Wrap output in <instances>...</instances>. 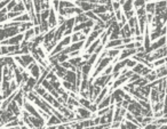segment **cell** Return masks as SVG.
Instances as JSON below:
<instances>
[{"label": "cell", "mask_w": 167, "mask_h": 129, "mask_svg": "<svg viewBox=\"0 0 167 129\" xmlns=\"http://www.w3.org/2000/svg\"><path fill=\"white\" fill-rule=\"evenodd\" d=\"M35 37V26L30 30H27V32H24V40L23 41H31L33 38Z\"/></svg>", "instance_id": "17"}, {"label": "cell", "mask_w": 167, "mask_h": 129, "mask_svg": "<svg viewBox=\"0 0 167 129\" xmlns=\"http://www.w3.org/2000/svg\"><path fill=\"white\" fill-rule=\"evenodd\" d=\"M144 129H159V126L157 125V123L152 122V123H149V125L144 126Z\"/></svg>", "instance_id": "38"}, {"label": "cell", "mask_w": 167, "mask_h": 129, "mask_svg": "<svg viewBox=\"0 0 167 129\" xmlns=\"http://www.w3.org/2000/svg\"><path fill=\"white\" fill-rule=\"evenodd\" d=\"M145 10L148 14H156V1H150L145 5Z\"/></svg>", "instance_id": "18"}, {"label": "cell", "mask_w": 167, "mask_h": 129, "mask_svg": "<svg viewBox=\"0 0 167 129\" xmlns=\"http://www.w3.org/2000/svg\"><path fill=\"white\" fill-rule=\"evenodd\" d=\"M72 43H79V41H85L87 39V35H84V32H73L71 35Z\"/></svg>", "instance_id": "14"}, {"label": "cell", "mask_w": 167, "mask_h": 129, "mask_svg": "<svg viewBox=\"0 0 167 129\" xmlns=\"http://www.w3.org/2000/svg\"><path fill=\"white\" fill-rule=\"evenodd\" d=\"M136 61L133 60V58H128V61H127V68L128 69H133L134 66H136Z\"/></svg>", "instance_id": "35"}, {"label": "cell", "mask_w": 167, "mask_h": 129, "mask_svg": "<svg viewBox=\"0 0 167 129\" xmlns=\"http://www.w3.org/2000/svg\"><path fill=\"white\" fill-rule=\"evenodd\" d=\"M123 12L124 13H126V12H128V10H133L134 9V0H127L126 2H125V5H123Z\"/></svg>", "instance_id": "21"}, {"label": "cell", "mask_w": 167, "mask_h": 129, "mask_svg": "<svg viewBox=\"0 0 167 129\" xmlns=\"http://www.w3.org/2000/svg\"><path fill=\"white\" fill-rule=\"evenodd\" d=\"M27 70L30 72L31 77L35 78L37 80H39V78L41 77V69H40V65H39L37 62L32 63L31 65H29Z\"/></svg>", "instance_id": "3"}, {"label": "cell", "mask_w": 167, "mask_h": 129, "mask_svg": "<svg viewBox=\"0 0 167 129\" xmlns=\"http://www.w3.org/2000/svg\"><path fill=\"white\" fill-rule=\"evenodd\" d=\"M145 1H147V2H150V1H152V0H145Z\"/></svg>", "instance_id": "45"}, {"label": "cell", "mask_w": 167, "mask_h": 129, "mask_svg": "<svg viewBox=\"0 0 167 129\" xmlns=\"http://www.w3.org/2000/svg\"><path fill=\"white\" fill-rule=\"evenodd\" d=\"M52 85H53L55 90H59L62 87V82H60V80H57V81H55V82H52Z\"/></svg>", "instance_id": "39"}, {"label": "cell", "mask_w": 167, "mask_h": 129, "mask_svg": "<svg viewBox=\"0 0 167 129\" xmlns=\"http://www.w3.org/2000/svg\"><path fill=\"white\" fill-rule=\"evenodd\" d=\"M7 19H8V16H7V15H0V22H1V24H4Z\"/></svg>", "instance_id": "42"}, {"label": "cell", "mask_w": 167, "mask_h": 129, "mask_svg": "<svg viewBox=\"0 0 167 129\" xmlns=\"http://www.w3.org/2000/svg\"><path fill=\"white\" fill-rule=\"evenodd\" d=\"M87 21H89V18H88V16L85 14V13L79 14V15H77V16H76V24H79V23H86Z\"/></svg>", "instance_id": "23"}, {"label": "cell", "mask_w": 167, "mask_h": 129, "mask_svg": "<svg viewBox=\"0 0 167 129\" xmlns=\"http://www.w3.org/2000/svg\"><path fill=\"white\" fill-rule=\"evenodd\" d=\"M93 12H94L96 15L104 14V13H109V12H108V7H106V5H97L96 7L93 9Z\"/></svg>", "instance_id": "20"}, {"label": "cell", "mask_w": 167, "mask_h": 129, "mask_svg": "<svg viewBox=\"0 0 167 129\" xmlns=\"http://www.w3.org/2000/svg\"><path fill=\"white\" fill-rule=\"evenodd\" d=\"M43 98H44L46 102H48L49 104H53V102L55 101V99H56V98H55V97H54L53 95L51 94L49 92H47V93H46V94L43 96Z\"/></svg>", "instance_id": "30"}, {"label": "cell", "mask_w": 167, "mask_h": 129, "mask_svg": "<svg viewBox=\"0 0 167 129\" xmlns=\"http://www.w3.org/2000/svg\"><path fill=\"white\" fill-rule=\"evenodd\" d=\"M9 55V50H8V46H1V56H7Z\"/></svg>", "instance_id": "36"}, {"label": "cell", "mask_w": 167, "mask_h": 129, "mask_svg": "<svg viewBox=\"0 0 167 129\" xmlns=\"http://www.w3.org/2000/svg\"><path fill=\"white\" fill-rule=\"evenodd\" d=\"M65 22H67L65 16H63V15H59V16H57V23H59V26L62 25V24H65Z\"/></svg>", "instance_id": "37"}, {"label": "cell", "mask_w": 167, "mask_h": 129, "mask_svg": "<svg viewBox=\"0 0 167 129\" xmlns=\"http://www.w3.org/2000/svg\"><path fill=\"white\" fill-rule=\"evenodd\" d=\"M128 25L131 26V27H135L136 25H139V18H137V16H134V17L129 18L128 19Z\"/></svg>", "instance_id": "32"}, {"label": "cell", "mask_w": 167, "mask_h": 129, "mask_svg": "<svg viewBox=\"0 0 167 129\" xmlns=\"http://www.w3.org/2000/svg\"><path fill=\"white\" fill-rule=\"evenodd\" d=\"M20 33V27L18 26H6L1 29V38L0 40L4 41L6 39H9L12 37H15Z\"/></svg>", "instance_id": "1"}, {"label": "cell", "mask_w": 167, "mask_h": 129, "mask_svg": "<svg viewBox=\"0 0 167 129\" xmlns=\"http://www.w3.org/2000/svg\"><path fill=\"white\" fill-rule=\"evenodd\" d=\"M76 113L79 114L81 117L82 120H86V119H92L93 117V113L88 110L87 107H84V106H79V107H76Z\"/></svg>", "instance_id": "4"}, {"label": "cell", "mask_w": 167, "mask_h": 129, "mask_svg": "<svg viewBox=\"0 0 167 129\" xmlns=\"http://www.w3.org/2000/svg\"><path fill=\"white\" fill-rule=\"evenodd\" d=\"M124 45L123 39H117V40H109L108 43L106 45V50L108 49H118L120 46Z\"/></svg>", "instance_id": "9"}, {"label": "cell", "mask_w": 167, "mask_h": 129, "mask_svg": "<svg viewBox=\"0 0 167 129\" xmlns=\"http://www.w3.org/2000/svg\"><path fill=\"white\" fill-rule=\"evenodd\" d=\"M63 80H67V81H69L72 85L76 86V84H77V72L76 71H72V70H68V72H67V74H65V77H64Z\"/></svg>", "instance_id": "8"}, {"label": "cell", "mask_w": 167, "mask_h": 129, "mask_svg": "<svg viewBox=\"0 0 167 129\" xmlns=\"http://www.w3.org/2000/svg\"><path fill=\"white\" fill-rule=\"evenodd\" d=\"M157 1H167V0H157Z\"/></svg>", "instance_id": "44"}, {"label": "cell", "mask_w": 167, "mask_h": 129, "mask_svg": "<svg viewBox=\"0 0 167 129\" xmlns=\"http://www.w3.org/2000/svg\"><path fill=\"white\" fill-rule=\"evenodd\" d=\"M35 26L33 22H25V23H22L20 26V33H23V32H27V30L32 29Z\"/></svg>", "instance_id": "19"}, {"label": "cell", "mask_w": 167, "mask_h": 129, "mask_svg": "<svg viewBox=\"0 0 167 129\" xmlns=\"http://www.w3.org/2000/svg\"><path fill=\"white\" fill-rule=\"evenodd\" d=\"M145 78H147V80H148L149 82H153V81H156V80L158 79L156 70H152V72H151V73H149V74H148V76H147Z\"/></svg>", "instance_id": "29"}, {"label": "cell", "mask_w": 167, "mask_h": 129, "mask_svg": "<svg viewBox=\"0 0 167 129\" xmlns=\"http://www.w3.org/2000/svg\"><path fill=\"white\" fill-rule=\"evenodd\" d=\"M114 0H100V5H109L111 4Z\"/></svg>", "instance_id": "43"}, {"label": "cell", "mask_w": 167, "mask_h": 129, "mask_svg": "<svg viewBox=\"0 0 167 129\" xmlns=\"http://www.w3.org/2000/svg\"><path fill=\"white\" fill-rule=\"evenodd\" d=\"M150 102L151 103H153V102H160V93H159L158 90V87L152 88L151 94H150Z\"/></svg>", "instance_id": "15"}, {"label": "cell", "mask_w": 167, "mask_h": 129, "mask_svg": "<svg viewBox=\"0 0 167 129\" xmlns=\"http://www.w3.org/2000/svg\"><path fill=\"white\" fill-rule=\"evenodd\" d=\"M101 43H102V41H101V38H98L96 41H94V43H92V45L88 47L87 49H86V53H87V54H89V55L94 54V53H95V50L97 49V47H98Z\"/></svg>", "instance_id": "16"}, {"label": "cell", "mask_w": 167, "mask_h": 129, "mask_svg": "<svg viewBox=\"0 0 167 129\" xmlns=\"http://www.w3.org/2000/svg\"><path fill=\"white\" fill-rule=\"evenodd\" d=\"M147 14H148V13H147V10H145V6H144V7H141V8L136 9V16H137V17L145 16Z\"/></svg>", "instance_id": "33"}, {"label": "cell", "mask_w": 167, "mask_h": 129, "mask_svg": "<svg viewBox=\"0 0 167 129\" xmlns=\"http://www.w3.org/2000/svg\"><path fill=\"white\" fill-rule=\"evenodd\" d=\"M41 86L44 87L47 92H49V93H52V92L54 90V87H53V85H52V82H51L49 80H47V79H45L44 81H43Z\"/></svg>", "instance_id": "24"}, {"label": "cell", "mask_w": 167, "mask_h": 129, "mask_svg": "<svg viewBox=\"0 0 167 129\" xmlns=\"http://www.w3.org/2000/svg\"><path fill=\"white\" fill-rule=\"evenodd\" d=\"M145 5H147V1L145 0H134V8L135 9L144 7Z\"/></svg>", "instance_id": "31"}, {"label": "cell", "mask_w": 167, "mask_h": 129, "mask_svg": "<svg viewBox=\"0 0 167 129\" xmlns=\"http://www.w3.org/2000/svg\"><path fill=\"white\" fill-rule=\"evenodd\" d=\"M120 35H121V39H126V38H132V29L131 26L128 25V23L126 25H124L120 30Z\"/></svg>", "instance_id": "12"}, {"label": "cell", "mask_w": 167, "mask_h": 129, "mask_svg": "<svg viewBox=\"0 0 167 129\" xmlns=\"http://www.w3.org/2000/svg\"><path fill=\"white\" fill-rule=\"evenodd\" d=\"M126 82H128V78L126 77V74H120V77L118 78V79H116L114 82V85H112V89H117V88H120L121 85H126Z\"/></svg>", "instance_id": "10"}, {"label": "cell", "mask_w": 167, "mask_h": 129, "mask_svg": "<svg viewBox=\"0 0 167 129\" xmlns=\"http://www.w3.org/2000/svg\"><path fill=\"white\" fill-rule=\"evenodd\" d=\"M56 29H57V27H53V29H51V30H49L47 33H45L44 43H43L44 47L48 46V45L52 43V41H54V39H55V32H56Z\"/></svg>", "instance_id": "5"}, {"label": "cell", "mask_w": 167, "mask_h": 129, "mask_svg": "<svg viewBox=\"0 0 167 129\" xmlns=\"http://www.w3.org/2000/svg\"><path fill=\"white\" fill-rule=\"evenodd\" d=\"M74 2L73 0H61V5H60V8H72L74 7Z\"/></svg>", "instance_id": "22"}, {"label": "cell", "mask_w": 167, "mask_h": 129, "mask_svg": "<svg viewBox=\"0 0 167 129\" xmlns=\"http://www.w3.org/2000/svg\"><path fill=\"white\" fill-rule=\"evenodd\" d=\"M65 30H67V25H65V24H62V25L57 26L56 32H55V39H54L56 43H60L62 39L64 38V32H65Z\"/></svg>", "instance_id": "7"}, {"label": "cell", "mask_w": 167, "mask_h": 129, "mask_svg": "<svg viewBox=\"0 0 167 129\" xmlns=\"http://www.w3.org/2000/svg\"><path fill=\"white\" fill-rule=\"evenodd\" d=\"M80 53H81V50H76V52H72L69 55L70 57H78V55H80Z\"/></svg>", "instance_id": "41"}, {"label": "cell", "mask_w": 167, "mask_h": 129, "mask_svg": "<svg viewBox=\"0 0 167 129\" xmlns=\"http://www.w3.org/2000/svg\"><path fill=\"white\" fill-rule=\"evenodd\" d=\"M112 6H114V12H116V10H119V9L121 8V5H120L119 1H114V2H112Z\"/></svg>", "instance_id": "40"}, {"label": "cell", "mask_w": 167, "mask_h": 129, "mask_svg": "<svg viewBox=\"0 0 167 129\" xmlns=\"http://www.w3.org/2000/svg\"><path fill=\"white\" fill-rule=\"evenodd\" d=\"M79 103L81 106H84V107H87L89 109V106L92 105V102H90V99H88V98H84V97H79Z\"/></svg>", "instance_id": "28"}, {"label": "cell", "mask_w": 167, "mask_h": 129, "mask_svg": "<svg viewBox=\"0 0 167 129\" xmlns=\"http://www.w3.org/2000/svg\"><path fill=\"white\" fill-rule=\"evenodd\" d=\"M166 13H167V8H166Z\"/></svg>", "instance_id": "47"}, {"label": "cell", "mask_w": 167, "mask_h": 129, "mask_svg": "<svg viewBox=\"0 0 167 129\" xmlns=\"http://www.w3.org/2000/svg\"><path fill=\"white\" fill-rule=\"evenodd\" d=\"M145 66H147V65H144V64H142V63H137V64H136V66H134L132 70H133V72H134V73L142 74V72H143V70L145 69Z\"/></svg>", "instance_id": "26"}, {"label": "cell", "mask_w": 167, "mask_h": 129, "mask_svg": "<svg viewBox=\"0 0 167 129\" xmlns=\"http://www.w3.org/2000/svg\"><path fill=\"white\" fill-rule=\"evenodd\" d=\"M60 125H62V120L55 114H52L46 121V126H60Z\"/></svg>", "instance_id": "13"}, {"label": "cell", "mask_w": 167, "mask_h": 129, "mask_svg": "<svg viewBox=\"0 0 167 129\" xmlns=\"http://www.w3.org/2000/svg\"><path fill=\"white\" fill-rule=\"evenodd\" d=\"M24 40V33H18L15 37H12L9 39H6L1 41V46H15V45H21Z\"/></svg>", "instance_id": "2"}, {"label": "cell", "mask_w": 167, "mask_h": 129, "mask_svg": "<svg viewBox=\"0 0 167 129\" xmlns=\"http://www.w3.org/2000/svg\"><path fill=\"white\" fill-rule=\"evenodd\" d=\"M35 93L38 95V96L43 97V96H44V95L47 93V90H46V89H45V88L41 86V85H37V86L35 87Z\"/></svg>", "instance_id": "25"}, {"label": "cell", "mask_w": 167, "mask_h": 129, "mask_svg": "<svg viewBox=\"0 0 167 129\" xmlns=\"http://www.w3.org/2000/svg\"><path fill=\"white\" fill-rule=\"evenodd\" d=\"M106 53H108V56H110V57H112V58H117V57L120 55L121 50H120V49H108Z\"/></svg>", "instance_id": "27"}, {"label": "cell", "mask_w": 167, "mask_h": 129, "mask_svg": "<svg viewBox=\"0 0 167 129\" xmlns=\"http://www.w3.org/2000/svg\"><path fill=\"white\" fill-rule=\"evenodd\" d=\"M55 13H56V10L52 7V8H51V15H49V18H48V23H49L51 29L57 27V26H59V23H57V16H56Z\"/></svg>", "instance_id": "11"}, {"label": "cell", "mask_w": 167, "mask_h": 129, "mask_svg": "<svg viewBox=\"0 0 167 129\" xmlns=\"http://www.w3.org/2000/svg\"><path fill=\"white\" fill-rule=\"evenodd\" d=\"M60 5H61V0H52V7H53L56 12L60 10Z\"/></svg>", "instance_id": "34"}, {"label": "cell", "mask_w": 167, "mask_h": 129, "mask_svg": "<svg viewBox=\"0 0 167 129\" xmlns=\"http://www.w3.org/2000/svg\"><path fill=\"white\" fill-rule=\"evenodd\" d=\"M114 1H119V0H114Z\"/></svg>", "instance_id": "46"}, {"label": "cell", "mask_w": 167, "mask_h": 129, "mask_svg": "<svg viewBox=\"0 0 167 129\" xmlns=\"http://www.w3.org/2000/svg\"><path fill=\"white\" fill-rule=\"evenodd\" d=\"M135 54H137V49H123L120 55L117 57L118 61H124L129 58L131 56H134Z\"/></svg>", "instance_id": "6"}]
</instances>
